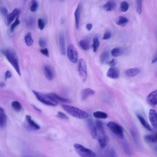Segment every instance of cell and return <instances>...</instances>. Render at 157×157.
<instances>
[{
  "label": "cell",
  "mask_w": 157,
  "mask_h": 157,
  "mask_svg": "<svg viewBox=\"0 0 157 157\" xmlns=\"http://www.w3.org/2000/svg\"><path fill=\"white\" fill-rule=\"evenodd\" d=\"M1 52L15 69L18 75L20 76L21 73L19 60L15 51L11 49L8 48L2 50Z\"/></svg>",
  "instance_id": "obj_1"
},
{
  "label": "cell",
  "mask_w": 157,
  "mask_h": 157,
  "mask_svg": "<svg viewBox=\"0 0 157 157\" xmlns=\"http://www.w3.org/2000/svg\"><path fill=\"white\" fill-rule=\"evenodd\" d=\"M62 107L68 114L76 118L85 119L89 117L88 113L76 107L64 104L62 105Z\"/></svg>",
  "instance_id": "obj_2"
},
{
  "label": "cell",
  "mask_w": 157,
  "mask_h": 157,
  "mask_svg": "<svg viewBox=\"0 0 157 157\" xmlns=\"http://www.w3.org/2000/svg\"><path fill=\"white\" fill-rule=\"evenodd\" d=\"M33 92L35 95L38 100L46 105L55 107L58 105V103L57 102H56L47 94H44L34 90L33 91Z\"/></svg>",
  "instance_id": "obj_3"
},
{
  "label": "cell",
  "mask_w": 157,
  "mask_h": 157,
  "mask_svg": "<svg viewBox=\"0 0 157 157\" xmlns=\"http://www.w3.org/2000/svg\"><path fill=\"white\" fill-rule=\"evenodd\" d=\"M74 147L76 153L82 157H94L96 154L93 151L80 144H75Z\"/></svg>",
  "instance_id": "obj_4"
},
{
  "label": "cell",
  "mask_w": 157,
  "mask_h": 157,
  "mask_svg": "<svg viewBox=\"0 0 157 157\" xmlns=\"http://www.w3.org/2000/svg\"><path fill=\"white\" fill-rule=\"evenodd\" d=\"M107 125L116 136L121 139L124 138L123 130L120 125L113 121L109 122Z\"/></svg>",
  "instance_id": "obj_5"
},
{
  "label": "cell",
  "mask_w": 157,
  "mask_h": 157,
  "mask_svg": "<svg viewBox=\"0 0 157 157\" xmlns=\"http://www.w3.org/2000/svg\"><path fill=\"white\" fill-rule=\"evenodd\" d=\"M78 71L82 81L85 82L87 77V68L85 60L81 59L78 64Z\"/></svg>",
  "instance_id": "obj_6"
},
{
  "label": "cell",
  "mask_w": 157,
  "mask_h": 157,
  "mask_svg": "<svg viewBox=\"0 0 157 157\" xmlns=\"http://www.w3.org/2000/svg\"><path fill=\"white\" fill-rule=\"evenodd\" d=\"M67 55L68 59L74 63H76L78 60V54L75 47L73 45L71 44L68 47L67 50Z\"/></svg>",
  "instance_id": "obj_7"
},
{
  "label": "cell",
  "mask_w": 157,
  "mask_h": 157,
  "mask_svg": "<svg viewBox=\"0 0 157 157\" xmlns=\"http://www.w3.org/2000/svg\"><path fill=\"white\" fill-rule=\"evenodd\" d=\"M25 126L26 128L31 130H38L40 128V126L32 119L31 117L28 115L26 117Z\"/></svg>",
  "instance_id": "obj_8"
},
{
  "label": "cell",
  "mask_w": 157,
  "mask_h": 157,
  "mask_svg": "<svg viewBox=\"0 0 157 157\" xmlns=\"http://www.w3.org/2000/svg\"><path fill=\"white\" fill-rule=\"evenodd\" d=\"M21 10L19 8H16L9 14L7 16L6 24L7 26H9L14 21L16 17L18 16L20 14Z\"/></svg>",
  "instance_id": "obj_9"
},
{
  "label": "cell",
  "mask_w": 157,
  "mask_h": 157,
  "mask_svg": "<svg viewBox=\"0 0 157 157\" xmlns=\"http://www.w3.org/2000/svg\"><path fill=\"white\" fill-rule=\"evenodd\" d=\"M87 123L91 136L93 139H96L97 136V129L93 120L89 119Z\"/></svg>",
  "instance_id": "obj_10"
},
{
  "label": "cell",
  "mask_w": 157,
  "mask_h": 157,
  "mask_svg": "<svg viewBox=\"0 0 157 157\" xmlns=\"http://www.w3.org/2000/svg\"><path fill=\"white\" fill-rule=\"evenodd\" d=\"M157 99V91H152L149 95L147 98V102L150 105L154 107L156 105Z\"/></svg>",
  "instance_id": "obj_11"
},
{
  "label": "cell",
  "mask_w": 157,
  "mask_h": 157,
  "mask_svg": "<svg viewBox=\"0 0 157 157\" xmlns=\"http://www.w3.org/2000/svg\"><path fill=\"white\" fill-rule=\"evenodd\" d=\"M107 75L109 78L116 79L119 77V72L117 68L112 67L108 70Z\"/></svg>",
  "instance_id": "obj_12"
},
{
  "label": "cell",
  "mask_w": 157,
  "mask_h": 157,
  "mask_svg": "<svg viewBox=\"0 0 157 157\" xmlns=\"http://www.w3.org/2000/svg\"><path fill=\"white\" fill-rule=\"evenodd\" d=\"M59 42L60 51L61 54L63 56L66 54L65 49V38L64 34L61 32L59 37Z\"/></svg>",
  "instance_id": "obj_13"
},
{
  "label": "cell",
  "mask_w": 157,
  "mask_h": 157,
  "mask_svg": "<svg viewBox=\"0 0 157 157\" xmlns=\"http://www.w3.org/2000/svg\"><path fill=\"white\" fill-rule=\"evenodd\" d=\"M47 94L58 103H70L72 102L71 100L63 98L54 93H50Z\"/></svg>",
  "instance_id": "obj_14"
},
{
  "label": "cell",
  "mask_w": 157,
  "mask_h": 157,
  "mask_svg": "<svg viewBox=\"0 0 157 157\" xmlns=\"http://www.w3.org/2000/svg\"><path fill=\"white\" fill-rule=\"evenodd\" d=\"M149 118L151 123L155 129L157 128V114L154 110L151 109L149 112Z\"/></svg>",
  "instance_id": "obj_15"
},
{
  "label": "cell",
  "mask_w": 157,
  "mask_h": 157,
  "mask_svg": "<svg viewBox=\"0 0 157 157\" xmlns=\"http://www.w3.org/2000/svg\"><path fill=\"white\" fill-rule=\"evenodd\" d=\"M7 122V117L3 109L0 107V128L5 127Z\"/></svg>",
  "instance_id": "obj_16"
},
{
  "label": "cell",
  "mask_w": 157,
  "mask_h": 157,
  "mask_svg": "<svg viewBox=\"0 0 157 157\" xmlns=\"http://www.w3.org/2000/svg\"><path fill=\"white\" fill-rule=\"evenodd\" d=\"M95 91L92 89L87 88L83 90L81 93V98L82 100H84L91 96L93 95Z\"/></svg>",
  "instance_id": "obj_17"
},
{
  "label": "cell",
  "mask_w": 157,
  "mask_h": 157,
  "mask_svg": "<svg viewBox=\"0 0 157 157\" xmlns=\"http://www.w3.org/2000/svg\"><path fill=\"white\" fill-rule=\"evenodd\" d=\"M45 75L47 79L51 81L54 78V74L51 68L48 65H46L44 67Z\"/></svg>",
  "instance_id": "obj_18"
},
{
  "label": "cell",
  "mask_w": 157,
  "mask_h": 157,
  "mask_svg": "<svg viewBox=\"0 0 157 157\" xmlns=\"http://www.w3.org/2000/svg\"><path fill=\"white\" fill-rule=\"evenodd\" d=\"M81 6L80 3L78 5L75 12V19L76 26L77 30L79 28L80 20V19Z\"/></svg>",
  "instance_id": "obj_19"
},
{
  "label": "cell",
  "mask_w": 157,
  "mask_h": 157,
  "mask_svg": "<svg viewBox=\"0 0 157 157\" xmlns=\"http://www.w3.org/2000/svg\"><path fill=\"white\" fill-rule=\"evenodd\" d=\"M98 141L100 147L102 148H103L107 145L109 141V138L105 134L103 136H99Z\"/></svg>",
  "instance_id": "obj_20"
},
{
  "label": "cell",
  "mask_w": 157,
  "mask_h": 157,
  "mask_svg": "<svg viewBox=\"0 0 157 157\" xmlns=\"http://www.w3.org/2000/svg\"><path fill=\"white\" fill-rule=\"evenodd\" d=\"M140 72V69L138 68H134L127 70L125 73L126 75L128 76L134 77L138 74Z\"/></svg>",
  "instance_id": "obj_21"
},
{
  "label": "cell",
  "mask_w": 157,
  "mask_h": 157,
  "mask_svg": "<svg viewBox=\"0 0 157 157\" xmlns=\"http://www.w3.org/2000/svg\"><path fill=\"white\" fill-rule=\"evenodd\" d=\"M115 3L113 1H109L103 6V9L107 11H111L116 7Z\"/></svg>",
  "instance_id": "obj_22"
},
{
  "label": "cell",
  "mask_w": 157,
  "mask_h": 157,
  "mask_svg": "<svg viewBox=\"0 0 157 157\" xmlns=\"http://www.w3.org/2000/svg\"><path fill=\"white\" fill-rule=\"evenodd\" d=\"M96 127L99 132V136L105 135V132L103 122L100 120H97L96 121Z\"/></svg>",
  "instance_id": "obj_23"
},
{
  "label": "cell",
  "mask_w": 157,
  "mask_h": 157,
  "mask_svg": "<svg viewBox=\"0 0 157 157\" xmlns=\"http://www.w3.org/2000/svg\"><path fill=\"white\" fill-rule=\"evenodd\" d=\"M128 21L129 20L126 17L120 16L116 19L115 22L117 25L123 27L127 24Z\"/></svg>",
  "instance_id": "obj_24"
},
{
  "label": "cell",
  "mask_w": 157,
  "mask_h": 157,
  "mask_svg": "<svg viewBox=\"0 0 157 157\" xmlns=\"http://www.w3.org/2000/svg\"><path fill=\"white\" fill-rule=\"evenodd\" d=\"M24 39L25 43L27 46H31L33 45L34 40L31 33L30 32L28 33L26 35Z\"/></svg>",
  "instance_id": "obj_25"
},
{
  "label": "cell",
  "mask_w": 157,
  "mask_h": 157,
  "mask_svg": "<svg viewBox=\"0 0 157 157\" xmlns=\"http://www.w3.org/2000/svg\"><path fill=\"white\" fill-rule=\"evenodd\" d=\"M138 118L139 119L141 123L146 129L148 130L151 131L152 129L150 125L148 124L147 122L146 121L144 118L140 115H137Z\"/></svg>",
  "instance_id": "obj_26"
},
{
  "label": "cell",
  "mask_w": 157,
  "mask_h": 157,
  "mask_svg": "<svg viewBox=\"0 0 157 157\" xmlns=\"http://www.w3.org/2000/svg\"><path fill=\"white\" fill-rule=\"evenodd\" d=\"M146 141L148 143H156L157 142V134L155 135H147L144 137Z\"/></svg>",
  "instance_id": "obj_27"
},
{
  "label": "cell",
  "mask_w": 157,
  "mask_h": 157,
  "mask_svg": "<svg viewBox=\"0 0 157 157\" xmlns=\"http://www.w3.org/2000/svg\"><path fill=\"white\" fill-rule=\"evenodd\" d=\"M93 115L95 117L98 119H105L108 117V115L106 113L100 111L94 112Z\"/></svg>",
  "instance_id": "obj_28"
},
{
  "label": "cell",
  "mask_w": 157,
  "mask_h": 157,
  "mask_svg": "<svg viewBox=\"0 0 157 157\" xmlns=\"http://www.w3.org/2000/svg\"><path fill=\"white\" fill-rule=\"evenodd\" d=\"M79 44L82 48L85 50H88L90 48V42L87 39H83L81 40L79 42Z\"/></svg>",
  "instance_id": "obj_29"
},
{
  "label": "cell",
  "mask_w": 157,
  "mask_h": 157,
  "mask_svg": "<svg viewBox=\"0 0 157 157\" xmlns=\"http://www.w3.org/2000/svg\"><path fill=\"white\" fill-rule=\"evenodd\" d=\"M109 54L108 52L105 51L101 54L100 57V62L102 64L106 63L109 58Z\"/></svg>",
  "instance_id": "obj_30"
},
{
  "label": "cell",
  "mask_w": 157,
  "mask_h": 157,
  "mask_svg": "<svg viewBox=\"0 0 157 157\" xmlns=\"http://www.w3.org/2000/svg\"><path fill=\"white\" fill-rule=\"evenodd\" d=\"M111 53L112 56L117 57L123 53V50L120 48H115L112 50Z\"/></svg>",
  "instance_id": "obj_31"
},
{
  "label": "cell",
  "mask_w": 157,
  "mask_h": 157,
  "mask_svg": "<svg viewBox=\"0 0 157 157\" xmlns=\"http://www.w3.org/2000/svg\"><path fill=\"white\" fill-rule=\"evenodd\" d=\"M129 3L126 1L122 2L120 4V10L123 12H126L129 9Z\"/></svg>",
  "instance_id": "obj_32"
},
{
  "label": "cell",
  "mask_w": 157,
  "mask_h": 157,
  "mask_svg": "<svg viewBox=\"0 0 157 157\" xmlns=\"http://www.w3.org/2000/svg\"><path fill=\"white\" fill-rule=\"evenodd\" d=\"M99 46V38L98 37H96L93 39V43L92 45L93 51L94 52H96L97 51Z\"/></svg>",
  "instance_id": "obj_33"
},
{
  "label": "cell",
  "mask_w": 157,
  "mask_h": 157,
  "mask_svg": "<svg viewBox=\"0 0 157 157\" xmlns=\"http://www.w3.org/2000/svg\"><path fill=\"white\" fill-rule=\"evenodd\" d=\"M123 146L124 151L126 154L129 156H131L132 155V152L127 142H123Z\"/></svg>",
  "instance_id": "obj_34"
},
{
  "label": "cell",
  "mask_w": 157,
  "mask_h": 157,
  "mask_svg": "<svg viewBox=\"0 0 157 157\" xmlns=\"http://www.w3.org/2000/svg\"><path fill=\"white\" fill-rule=\"evenodd\" d=\"M11 105L14 109L17 111H20L21 108V106L20 103L17 101L13 102L11 104Z\"/></svg>",
  "instance_id": "obj_35"
},
{
  "label": "cell",
  "mask_w": 157,
  "mask_h": 157,
  "mask_svg": "<svg viewBox=\"0 0 157 157\" xmlns=\"http://www.w3.org/2000/svg\"><path fill=\"white\" fill-rule=\"evenodd\" d=\"M20 21L19 20V16H17L14 22L11 26L10 31L13 33L14 31L15 28L20 23Z\"/></svg>",
  "instance_id": "obj_36"
},
{
  "label": "cell",
  "mask_w": 157,
  "mask_h": 157,
  "mask_svg": "<svg viewBox=\"0 0 157 157\" xmlns=\"http://www.w3.org/2000/svg\"><path fill=\"white\" fill-rule=\"evenodd\" d=\"M130 132L132 136L134 139L135 143H136V145L138 146H139V142L136 132H135L134 130L133 129H130Z\"/></svg>",
  "instance_id": "obj_37"
},
{
  "label": "cell",
  "mask_w": 157,
  "mask_h": 157,
  "mask_svg": "<svg viewBox=\"0 0 157 157\" xmlns=\"http://www.w3.org/2000/svg\"><path fill=\"white\" fill-rule=\"evenodd\" d=\"M142 0H137L136 1L137 12L139 15H141L142 13Z\"/></svg>",
  "instance_id": "obj_38"
},
{
  "label": "cell",
  "mask_w": 157,
  "mask_h": 157,
  "mask_svg": "<svg viewBox=\"0 0 157 157\" xmlns=\"http://www.w3.org/2000/svg\"><path fill=\"white\" fill-rule=\"evenodd\" d=\"M38 6V2L36 0H33L31 2V6L30 7V10L32 12H35L37 9Z\"/></svg>",
  "instance_id": "obj_39"
},
{
  "label": "cell",
  "mask_w": 157,
  "mask_h": 157,
  "mask_svg": "<svg viewBox=\"0 0 157 157\" xmlns=\"http://www.w3.org/2000/svg\"><path fill=\"white\" fill-rule=\"evenodd\" d=\"M38 26L40 30H42L45 28V23L44 21L42 19H39L38 21Z\"/></svg>",
  "instance_id": "obj_40"
},
{
  "label": "cell",
  "mask_w": 157,
  "mask_h": 157,
  "mask_svg": "<svg viewBox=\"0 0 157 157\" xmlns=\"http://www.w3.org/2000/svg\"><path fill=\"white\" fill-rule=\"evenodd\" d=\"M56 116L59 118L62 119L68 120V118L67 115L62 112H59Z\"/></svg>",
  "instance_id": "obj_41"
},
{
  "label": "cell",
  "mask_w": 157,
  "mask_h": 157,
  "mask_svg": "<svg viewBox=\"0 0 157 157\" xmlns=\"http://www.w3.org/2000/svg\"><path fill=\"white\" fill-rule=\"evenodd\" d=\"M39 44L41 47L44 48L47 46V42L45 39L41 38L39 39Z\"/></svg>",
  "instance_id": "obj_42"
},
{
  "label": "cell",
  "mask_w": 157,
  "mask_h": 157,
  "mask_svg": "<svg viewBox=\"0 0 157 157\" xmlns=\"http://www.w3.org/2000/svg\"><path fill=\"white\" fill-rule=\"evenodd\" d=\"M0 12H1L2 15L4 16H7L8 15V10L6 7H2L0 9Z\"/></svg>",
  "instance_id": "obj_43"
},
{
  "label": "cell",
  "mask_w": 157,
  "mask_h": 157,
  "mask_svg": "<svg viewBox=\"0 0 157 157\" xmlns=\"http://www.w3.org/2000/svg\"><path fill=\"white\" fill-rule=\"evenodd\" d=\"M41 53L44 55L49 58L50 56L48 50L47 48L41 49L40 50Z\"/></svg>",
  "instance_id": "obj_44"
},
{
  "label": "cell",
  "mask_w": 157,
  "mask_h": 157,
  "mask_svg": "<svg viewBox=\"0 0 157 157\" xmlns=\"http://www.w3.org/2000/svg\"><path fill=\"white\" fill-rule=\"evenodd\" d=\"M111 33L109 32H107L104 34V36L103 37V39L104 40H107L109 39L111 37Z\"/></svg>",
  "instance_id": "obj_45"
},
{
  "label": "cell",
  "mask_w": 157,
  "mask_h": 157,
  "mask_svg": "<svg viewBox=\"0 0 157 157\" xmlns=\"http://www.w3.org/2000/svg\"><path fill=\"white\" fill-rule=\"evenodd\" d=\"M107 153L108 155H110V156H116V153L114 150L113 149H110L109 150H108L107 152Z\"/></svg>",
  "instance_id": "obj_46"
},
{
  "label": "cell",
  "mask_w": 157,
  "mask_h": 157,
  "mask_svg": "<svg viewBox=\"0 0 157 157\" xmlns=\"http://www.w3.org/2000/svg\"><path fill=\"white\" fill-rule=\"evenodd\" d=\"M106 64L110 66L113 67L116 64L115 59H113L109 62H106Z\"/></svg>",
  "instance_id": "obj_47"
},
{
  "label": "cell",
  "mask_w": 157,
  "mask_h": 157,
  "mask_svg": "<svg viewBox=\"0 0 157 157\" xmlns=\"http://www.w3.org/2000/svg\"><path fill=\"white\" fill-rule=\"evenodd\" d=\"M12 76L11 73L9 71H7L5 73V78L7 80L9 78H10Z\"/></svg>",
  "instance_id": "obj_48"
},
{
  "label": "cell",
  "mask_w": 157,
  "mask_h": 157,
  "mask_svg": "<svg viewBox=\"0 0 157 157\" xmlns=\"http://www.w3.org/2000/svg\"><path fill=\"white\" fill-rule=\"evenodd\" d=\"M93 25L91 23L87 24L86 25V28L88 31H90L92 29Z\"/></svg>",
  "instance_id": "obj_49"
},
{
  "label": "cell",
  "mask_w": 157,
  "mask_h": 157,
  "mask_svg": "<svg viewBox=\"0 0 157 157\" xmlns=\"http://www.w3.org/2000/svg\"><path fill=\"white\" fill-rule=\"evenodd\" d=\"M157 54L156 53L154 55L153 59H152V63H155L157 61Z\"/></svg>",
  "instance_id": "obj_50"
},
{
  "label": "cell",
  "mask_w": 157,
  "mask_h": 157,
  "mask_svg": "<svg viewBox=\"0 0 157 157\" xmlns=\"http://www.w3.org/2000/svg\"><path fill=\"white\" fill-rule=\"evenodd\" d=\"M33 107L34 108V109L36 111H37L41 113L42 112L41 110L40 109H39L35 105H32Z\"/></svg>",
  "instance_id": "obj_51"
},
{
  "label": "cell",
  "mask_w": 157,
  "mask_h": 157,
  "mask_svg": "<svg viewBox=\"0 0 157 157\" xmlns=\"http://www.w3.org/2000/svg\"><path fill=\"white\" fill-rule=\"evenodd\" d=\"M5 86V84L4 83L1 82L0 83V87H3Z\"/></svg>",
  "instance_id": "obj_52"
},
{
  "label": "cell",
  "mask_w": 157,
  "mask_h": 157,
  "mask_svg": "<svg viewBox=\"0 0 157 157\" xmlns=\"http://www.w3.org/2000/svg\"><path fill=\"white\" fill-rule=\"evenodd\" d=\"M24 2H25L26 1V0H24Z\"/></svg>",
  "instance_id": "obj_53"
}]
</instances>
